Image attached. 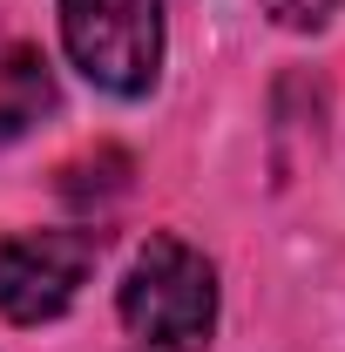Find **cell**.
<instances>
[{
  "label": "cell",
  "mask_w": 345,
  "mask_h": 352,
  "mask_svg": "<svg viewBox=\"0 0 345 352\" xmlns=\"http://www.w3.org/2000/svg\"><path fill=\"white\" fill-rule=\"evenodd\" d=\"M61 47L95 88L149 95L163 68V0H61Z\"/></svg>",
  "instance_id": "7a4b0ae2"
},
{
  "label": "cell",
  "mask_w": 345,
  "mask_h": 352,
  "mask_svg": "<svg viewBox=\"0 0 345 352\" xmlns=\"http://www.w3.org/2000/svg\"><path fill=\"white\" fill-rule=\"evenodd\" d=\"M47 109H54V75H47L41 47L0 34V142L27 135Z\"/></svg>",
  "instance_id": "277c9868"
},
{
  "label": "cell",
  "mask_w": 345,
  "mask_h": 352,
  "mask_svg": "<svg viewBox=\"0 0 345 352\" xmlns=\"http://www.w3.org/2000/svg\"><path fill=\"white\" fill-rule=\"evenodd\" d=\"M264 7H271V21L291 28V34H311V28H325V21L339 14V0H264Z\"/></svg>",
  "instance_id": "5b68a950"
},
{
  "label": "cell",
  "mask_w": 345,
  "mask_h": 352,
  "mask_svg": "<svg viewBox=\"0 0 345 352\" xmlns=\"http://www.w3.org/2000/svg\"><path fill=\"white\" fill-rule=\"evenodd\" d=\"M122 325L156 352H203L216 332V271L183 237H149L115 292Z\"/></svg>",
  "instance_id": "6da1fadb"
},
{
  "label": "cell",
  "mask_w": 345,
  "mask_h": 352,
  "mask_svg": "<svg viewBox=\"0 0 345 352\" xmlns=\"http://www.w3.org/2000/svg\"><path fill=\"white\" fill-rule=\"evenodd\" d=\"M102 258L95 230H21L0 237V318L14 325H47L75 305L88 271Z\"/></svg>",
  "instance_id": "3957f363"
}]
</instances>
